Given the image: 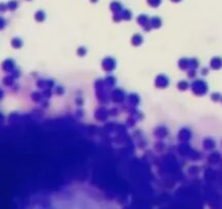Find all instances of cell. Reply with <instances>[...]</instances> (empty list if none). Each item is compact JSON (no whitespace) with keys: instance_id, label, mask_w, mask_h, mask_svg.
Returning a JSON list of instances; mask_svg holds the SVG:
<instances>
[{"instance_id":"6da1fadb","label":"cell","mask_w":222,"mask_h":209,"mask_svg":"<svg viewBox=\"0 0 222 209\" xmlns=\"http://www.w3.org/2000/svg\"><path fill=\"white\" fill-rule=\"evenodd\" d=\"M147 1H148V3H149L150 6L156 7V6H158V4L160 3V1H161V0H147Z\"/></svg>"},{"instance_id":"7a4b0ae2","label":"cell","mask_w":222,"mask_h":209,"mask_svg":"<svg viewBox=\"0 0 222 209\" xmlns=\"http://www.w3.org/2000/svg\"><path fill=\"white\" fill-rule=\"evenodd\" d=\"M111 7L113 8V10H119V8H121V3H118V2H113L111 4Z\"/></svg>"},{"instance_id":"3957f363","label":"cell","mask_w":222,"mask_h":209,"mask_svg":"<svg viewBox=\"0 0 222 209\" xmlns=\"http://www.w3.org/2000/svg\"><path fill=\"white\" fill-rule=\"evenodd\" d=\"M44 17H45V14H44V12H42V11H38V12L36 13V18H37V20H42Z\"/></svg>"},{"instance_id":"277c9868","label":"cell","mask_w":222,"mask_h":209,"mask_svg":"<svg viewBox=\"0 0 222 209\" xmlns=\"http://www.w3.org/2000/svg\"><path fill=\"white\" fill-rule=\"evenodd\" d=\"M172 1H180V0H172Z\"/></svg>"}]
</instances>
